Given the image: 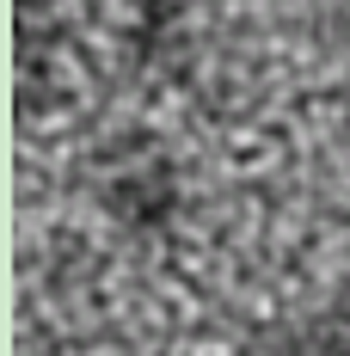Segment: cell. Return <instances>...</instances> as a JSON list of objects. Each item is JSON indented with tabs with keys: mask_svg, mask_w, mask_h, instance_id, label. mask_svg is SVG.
<instances>
[{
	"mask_svg": "<svg viewBox=\"0 0 350 356\" xmlns=\"http://www.w3.org/2000/svg\"><path fill=\"white\" fill-rule=\"evenodd\" d=\"M277 356H350V307H338V314H326L319 325H308Z\"/></svg>",
	"mask_w": 350,
	"mask_h": 356,
	"instance_id": "cell-3",
	"label": "cell"
},
{
	"mask_svg": "<svg viewBox=\"0 0 350 356\" xmlns=\"http://www.w3.org/2000/svg\"><path fill=\"white\" fill-rule=\"evenodd\" d=\"M99 203L129 234H166L178 215V172L160 154H123L99 184Z\"/></svg>",
	"mask_w": 350,
	"mask_h": 356,
	"instance_id": "cell-1",
	"label": "cell"
},
{
	"mask_svg": "<svg viewBox=\"0 0 350 356\" xmlns=\"http://www.w3.org/2000/svg\"><path fill=\"white\" fill-rule=\"evenodd\" d=\"M136 56L148 62V68H160V74L184 68V31H178V13L148 6V19L136 25Z\"/></svg>",
	"mask_w": 350,
	"mask_h": 356,
	"instance_id": "cell-2",
	"label": "cell"
}]
</instances>
